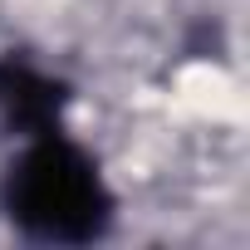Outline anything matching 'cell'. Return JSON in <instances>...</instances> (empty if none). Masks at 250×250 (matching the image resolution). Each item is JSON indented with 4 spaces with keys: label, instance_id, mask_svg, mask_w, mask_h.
<instances>
[{
    "label": "cell",
    "instance_id": "obj_1",
    "mask_svg": "<svg viewBox=\"0 0 250 250\" xmlns=\"http://www.w3.org/2000/svg\"><path fill=\"white\" fill-rule=\"evenodd\" d=\"M5 221L40 245H88L113 226V191L88 147L64 128L30 133L0 177Z\"/></svg>",
    "mask_w": 250,
    "mask_h": 250
},
{
    "label": "cell",
    "instance_id": "obj_2",
    "mask_svg": "<svg viewBox=\"0 0 250 250\" xmlns=\"http://www.w3.org/2000/svg\"><path fill=\"white\" fill-rule=\"evenodd\" d=\"M64 103H69V88L49 69H40V64H30L20 54L0 59V118H5L20 138L59 128Z\"/></svg>",
    "mask_w": 250,
    "mask_h": 250
}]
</instances>
